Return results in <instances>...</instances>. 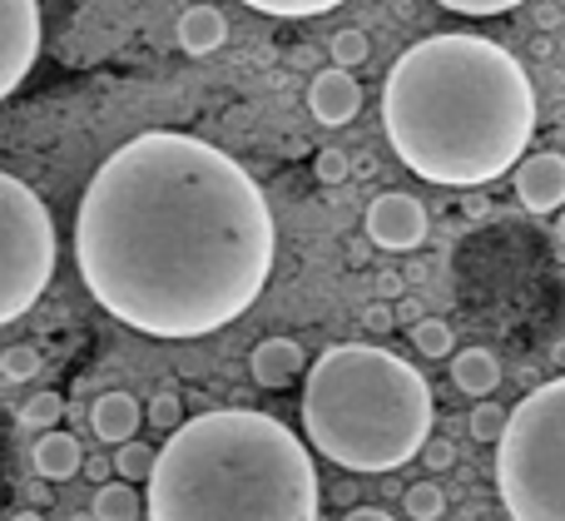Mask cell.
<instances>
[{"mask_svg": "<svg viewBox=\"0 0 565 521\" xmlns=\"http://www.w3.org/2000/svg\"><path fill=\"white\" fill-rule=\"evenodd\" d=\"M85 462L89 457L79 453V443L70 433H45V437H35V447H30V467H35L40 482H70V477H79Z\"/></svg>", "mask_w": 565, "mask_h": 521, "instance_id": "obj_13", "label": "cell"}, {"mask_svg": "<svg viewBox=\"0 0 565 521\" xmlns=\"http://www.w3.org/2000/svg\"><path fill=\"white\" fill-rule=\"evenodd\" d=\"M224 40H228V20L218 6H189L184 15H179V45H184L189 55H214Z\"/></svg>", "mask_w": 565, "mask_h": 521, "instance_id": "obj_15", "label": "cell"}, {"mask_svg": "<svg viewBox=\"0 0 565 521\" xmlns=\"http://www.w3.org/2000/svg\"><path fill=\"white\" fill-rule=\"evenodd\" d=\"M139 423H145V407H139L129 393H99L95 407H89V427H95V437L109 447L135 443Z\"/></svg>", "mask_w": 565, "mask_h": 521, "instance_id": "obj_11", "label": "cell"}, {"mask_svg": "<svg viewBox=\"0 0 565 521\" xmlns=\"http://www.w3.org/2000/svg\"><path fill=\"white\" fill-rule=\"evenodd\" d=\"M497 492L511 521H565V378L516 403L497 447Z\"/></svg>", "mask_w": 565, "mask_h": 521, "instance_id": "obj_5", "label": "cell"}, {"mask_svg": "<svg viewBox=\"0 0 565 521\" xmlns=\"http://www.w3.org/2000/svg\"><path fill=\"white\" fill-rule=\"evenodd\" d=\"M278 254L274 209L234 155L149 129L95 169L75 209L89 298L149 338H204L258 304Z\"/></svg>", "mask_w": 565, "mask_h": 521, "instance_id": "obj_1", "label": "cell"}, {"mask_svg": "<svg viewBox=\"0 0 565 521\" xmlns=\"http://www.w3.org/2000/svg\"><path fill=\"white\" fill-rule=\"evenodd\" d=\"M85 472L95 477L99 487H105V482H109V472H115V462H105V457H89V462H85Z\"/></svg>", "mask_w": 565, "mask_h": 521, "instance_id": "obj_30", "label": "cell"}, {"mask_svg": "<svg viewBox=\"0 0 565 521\" xmlns=\"http://www.w3.org/2000/svg\"><path fill=\"white\" fill-rule=\"evenodd\" d=\"M308 109H312V119L318 125H348L352 115L362 109V85L348 75V70H338V65H328L322 75H312V85H308Z\"/></svg>", "mask_w": 565, "mask_h": 521, "instance_id": "obj_10", "label": "cell"}, {"mask_svg": "<svg viewBox=\"0 0 565 521\" xmlns=\"http://www.w3.org/2000/svg\"><path fill=\"white\" fill-rule=\"evenodd\" d=\"M362 323H367L372 333H387V328L397 323V318H392V308H387V304H372L367 313H362Z\"/></svg>", "mask_w": 565, "mask_h": 521, "instance_id": "obj_29", "label": "cell"}, {"mask_svg": "<svg viewBox=\"0 0 565 521\" xmlns=\"http://www.w3.org/2000/svg\"><path fill=\"white\" fill-rule=\"evenodd\" d=\"M308 373V353L292 338H264L254 348V383L258 387H288L292 378Z\"/></svg>", "mask_w": 565, "mask_h": 521, "instance_id": "obj_12", "label": "cell"}, {"mask_svg": "<svg viewBox=\"0 0 565 521\" xmlns=\"http://www.w3.org/2000/svg\"><path fill=\"white\" fill-rule=\"evenodd\" d=\"M154 467H159V453L149 443H125L119 447V457H115V472H119V482H154Z\"/></svg>", "mask_w": 565, "mask_h": 521, "instance_id": "obj_18", "label": "cell"}, {"mask_svg": "<svg viewBox=\"0 0 565 521\" xmlns=\"http://www.w3.org/2000/svg\"><path fill=\"white\" fill-rule=\"evenodd\" d=\"M145 417L154 423V433H169V437H174L179 427L189 423V417H184V403H179V393H154V403L145 407Z\"/></svg>", "mask_w": 565, "mask_h": 521, "instance_id": "obj_25", "label": "cell"}, {"mask_svg": "<svg viewBox=\"0 0 565 521\" xmlns=\"http://www.w3.org/2000/svg\"><path fill=\"white\" fill-rule=\"evenodd\" d=\"M382 129L427 184L477 189L521 169L536 135V89L507 45L487 35H427L382 79Z\"/></svg>", "mask_w": 565, "mask_h": 521, "instance_id": "obj_2", "label": "cell"}, {"mask_svg": "<svg viewBox=\"0 0 565 521\" xmlns=\"http://www.w3.org/2000/svg\"><path fill=\"white\" fill-rule=\"evenodd\" d=\"M149 521H318L322 487L298 433L254 407L189 417L149 482Z\"/></svg>", "mask_w": 565, "mask_h": 521, "instance_id": "obj_3", "label": "cell"}, {"mask_svg": "<svg viewBox=\"0 0 565 521\" xmlns=\"http://www.w3.org/2000/svg\"><path fill=\"white\" fill-rule=\"evenodd\" d=\"M248 10H264V15H278V20H312V15H328L338 10L342 0H244Z\"/></svg>", "mask_w": 565, "mask_h": 521, "instance_id": "obj_22", "label": "cell"}, {"mask_svg": "<svg viewBox=\"0 0 565 521\" xmlns=\"http://www.w3.org/2000/svg\"><path fill=\"white\" fill-rule=\"evenodd\" d=\"M507 427H511V413L501 403H477L471 407V417H467V433L477 437V443H497L501 447Z\"/></svg>", "mask_w": 565, "mask_h": 521, "instance_id": "obj_21", "label": "cell"}, {"mask_svg": "<svg viewBox=\"0 0 565 521\" xmlns=\"http://www.w3.org/2000/svg\"><path fill=\"white\" fill-rule=\"evenodd\" d=\"M556 234H561V244H565V209H561V219H556Z\"/></svg>", "mask_w": 565, "mask_h": 521, "instance_id": "obj_34", "label": "cell"}, {"mask_svg": "<svg viewBox=\"0 0 565 521\" xmlns=\"http://www.w3.org/2000/svg\"><path fill=\"white\" fill-rule=\"evenodd\" d=\"M422 462H427L431 472H447V467L457 462V447H451L447 437H437V443H427V453H422Z\"/></svg>", "mask_w": 565, "mask_h": 521, "instance_id": "obj_28", "label": "cell"}, {"mask_svg": "<svg viewBox=\"0 0 565 521\" xmlns=\"http://www.w3.org/2000/svg\"><path fill=\"white\" fill-rule=\"evenodd\" d=\"M0 373H6V383H30V378H40V348L30 343H15L0 353Z\"/></svg>", "mask_w": 565, "mask_h": 521, "instance_id": "obj_24", "label": "cell"}, {"mask_svg": "<svg viewBox=\"0 0 565 521\" xmlns=\"http://www.w3.org/2000/svg\"><path fill=\"white\" fill-rule=\"evenodd\" d=\"M342 521H392V512H382V507H358V512H348Z\"/></svg>", "mask_w": 565, "mask_h": 521, "instance_id": "obj_31", "label": "cell"}, {"mask_svg": "<svg viewBox=\"0 0 565 521\" xmlns=\"http://www.w3.org/2000/svg\"><path fill=\"white\" fill-rule=\"evenodd\" d=\"M10 521H45V517H40V512H15Z\"/></svg>", "mask_w": 565, "mask_h": 521, "instance_id": "obj_33", "label": "cell"}, {"mask_svg": "<svg viewBox=\"0 0 565 521\" xmlns=\"http://www.w3.org/2000/svg\"><path fill=\"white\" fill-rule=\"evenodd\" d=\"M312 169H318V179L322 184H342V179H348V155H342V149H318V159H312Z\"/></svg>", "mask_w": 565, "mask_h": 521, "instance_id": "obj_27", "label": "cell"}, {"mask_svg": "<svg viewBox=\"0 0 565 521\" xmlns=\"http://www.w3.org/2000/svg\"><path fill=\"white\" fill-rule=\"evenodd\" d=\"M516 199L531 209V214H556V209H565V155L546 149V155L521 159Z\"/></svg>", "mask_w": 565, "mask_h": 521, "instance_id": "obj_9", "label": "cell"}, {"mask_svg": "<svg viewBox=\"0 0 565 521\" xmlns=\"http://www.w3.org/2000/svg\"><path fill=\"white\" fill-rule=\"evenodd\" d=\"M0 95H15L40 60V0H0Z\"/></svg>", "mask_w": 565, "mask_h": 521, "instance_id": "obj_7", "label": "cell"}, {"mask_svg": "<svg viewBox=\"0 0 565 521\" xmlns=\"http://www.w3.org/2000/svg\"><path fill=\"white\" fill-rule=\"evenodd\" d=\"M367 55H372V45H367V35H362L358 25H348V30H338V35H332V65H338V70L367 65Z\"/></svg>", "mask_w": 565, "mask_h": 521, "instance_id": "obj_23", "label": "cell"}, {"mask_svg": "<svg viewBox=\"0 0 565 521\" xmlns=\"http://www.w3.org/2000/svg\"><path fill=\"white\" fill-rule=\"evenodd\" d=\"M60 417H65V397L45 393V387H40V393H30L25 403H20V427H25V433H40V437L55 433Z\"/></svg>", "mask_w": 565, "mask_h": 521, "instance_id": "obj_17", "label": "cell"}, {"mask_svg": "<svg viewBox=\"0 0 565 521\" xmlns=\"http://www.w3.org/2000/svg\"><path fill=\"white\" fill-rule=\"evenodd\" d=\"M412 348L422 358H457V333L441 318H422V323H412Z\"/></svg>", "mask_w": 565, "mask_h": 521, "instance_id": "obj_19", "label": "cell"}, {"mask_svg": "<svg viewBox=\"0 0 565 521\" xmlns=\"http://www.w3.org/2000/svg\"><path fill=\"white\" fill-rule=\"evenodd\" d=\"M402 512L412 521H441L447 517V492H441L437 482H412L407 492H402Z\"/></svg>", "mask_w": 565, "mask_h": 521, "instance_id": "obj_20", "label": "cell"}, {"mask_svg": "<svg viewBox=\"0 0 565 521\" xmlns=\"http://www.w3.org/2000/svg\"><path fill=\"white\" fill-rule=\"evenodd\" d=\"M149 517V497H139L129 482H105L95 492V521H139Z\"/></svg>", "mask_w": 565, "mask_h": 521, "instance_id": "obj_16", "label": "cell"}, {"mask_svg": "<svg viewBox=\"0 0 565 521\" xmlns=\"http://www.w3.org/2000/svg\"><path fill=\"white\" fill-rule=\"evenodd\" d=\"M55 274V219L15 174H0V323L40 304Z\"/></svg>", "mask_w": 565, "mask_h": 521, "instance_id": "obj_6", "label": "cell"}, {"mask_svg": "<svg viewBox=\"0 0 565 521\" xmlns=\"http://www.w3.org/2000/svg\"><path fill=\"white\" fill-rule=\"evenodd\" d=\"M431 387L377 343H338L302 378V433L342 472H397L431 443Z\"/></svg>", "mask_w": 565, "mask_h": 521, "instance_id": "obj_4", "label": "cell"}, {"mask_svg": "<svg viewBox=\"0 0 565 521\" xmlns=\"http://www.w3.org/2000/svg\"><path fill=\"white\" fill-rule=\"evenodd\" d=\"M367 238L377 248H392V254H407L427 238V209L412 194H377L367 204Z\"/></svg>", "mask_w": 565, "mask_h": 521, "instance_id": "obj_8", "label": "cell"}, {"mask_svg": "<svg viewBox=\"0 0 565 521\" xmlns=\"http://www.w3.org/2000/svg\"><path fill=\"white\" fill-rule=\"evenodd\" d=\"M441 10H457V15H477V20H487V15H507V10H516L521 0H437Z\"/></svg>", "mask_w": 565, "mask_h": 521, "instance_id": "obj_26", "label": "cell"}, {"mask_svg": "<svg viewBox=\"0 0 565 521\" xmlns=\"http://www.w3.org/2000/svg\"><path fill=\"white\" fill-rule=\"evenodd\" d=\"M551 358H556V368H565V338L556 343V353H551Z\"/></svg>", "mask_w": 565, "mask_h": 521, "instance_id": "obj_32", "label": "cell"}, {"mask_svg": "<svg viewBox=\"0 0 565 521\" xmlns=\"http://www.w3.org/2000/svg\"><path fill=\"white\" fill-rule=\"evenodd\" d=\"M451 383H457L467 397H481V403H487V393L501 387V358L491 353V348H461V353L451 358Z\"/></svg>", "mask_w": 565, "mask_h": 521, "instance_id": "obj_14", "label": "cell"}]
</instances>
